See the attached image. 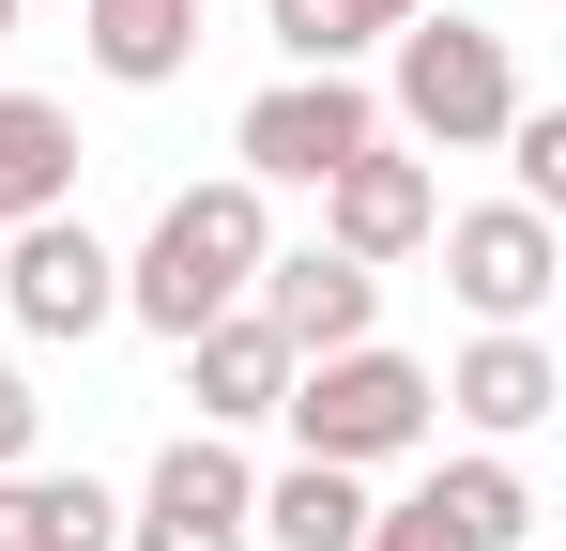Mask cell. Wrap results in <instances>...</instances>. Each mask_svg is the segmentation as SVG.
<instances>
[{"mask_svg": "<svg viewBox=\"0 0 566 551\" xmlns=\"http://www.w3.org/2000/svg\"><path fill=\"white\" fill-rule=\"evenodd\" d=\"M261 261H276V184H245V169L169 184L154 230L123 246V322H154V337L185 353L199 322H230V306L261 291Z\"/></svg>", "mask_w": 566, "mask_h": 551, "instance_id": "1", "label": "cell"}, {"mask_svg": "<svg viewBox=\"0 0 566 551\" xmlns=\"http://www.w3.org/2000/svg\"><path fill=\"white\" fill-rule=\"evenodd\" d=\"M521 123V46L460 15V0H429L413 31H382V138L398 154H490Z\"/></svg>", "mask_w": 566, "mask_h": 551, "instance_id": "2", "label": "cell"}, {"mask_svg": "<svg viewBox=\"0 0 566 551\" xmlns=\"http://www.w3.org/2000/svg\"><path fill=\"white\" fill-rule=\"evenodd\" d=\"M276 414H291V459H337V475H382V459H429V429H444L429 367L398 353V337H353V353H306Z\"/></svg>", "mask_w": 566, "mask_h": 551, "instance_id": "3", "label": "cell"}, {"mask_svg": "<svg viewBox=\"0 0 566 551\" xmlns=\"http://www.w3.org/2000/svg\"><path fill=\"white\" fill-rule=\"evenodd\" d=\"M0 322H15V337H46V353H77V337L123 322V246H107L77 199H62V215H31V230H0Z\"/></svg>", "mask_w": 566, "mask_h": 551, "instance_id": "4", "label": "cell"}, {"mask_svg": "<svg viewBox=\"0 0 566 551\" xmlns=\"http://www.w3.org/2000/svg\"><path fill=\"white\" fill-rule=\"evenodd\" d=\"M123 551H261V475L230 429H169L154 475L123 490Z\"/></svg>", "mask_w": 566, "mask_h": 551, "instance_id": "5", "label": "cell"}, {"mask_svg": "<svg viewBox=\"0 0 566 551\" xmlns=\"http://www.w3.org/2000/svg\"><path fill=\"white\" fill-rule=\"evenodd\" d=\"M368 138H382L368 77H276V92H245V123H230L245 184H322V169H353Z\"/></svg>", "mask_w": 566, "mask_h": 551, "instance_id": "6", "label": "cell"}, {"mask_svg": "<svg viewBox=\"0 0 566 551\" xmlns=\"http://www.w3.org/2000/svg\"><path fill=\"white\" fill-rule=\"evenodd\" d=\"M429 398L460 414L474 445H536V429L566 414V353L536 337V322H474L460 367H429Z\"/></svg>", "mask_w": 566, "mask_h": 551, "instance_id": "7", "label": "cell"}, {"mask_svg": "<svg viewBox=\"0 0 566 551\" xmlns=\"http://www.w3.org/2000/svg\"><path fill=\"white\" fill-rule=\"evenodd\" d=\"M306 199H322V246H337V261H368V276L413 261V246L444 230V169H429V154H398V138H368L353 169H322Z\"/></svg>", "mask_w": 566, "mask_h": 551, "instance_id": "8", "label": "cell"}, {"mask_svg": "<svg viewBox=\"0 0 566 551\" xmlns=\"http://www.w3.org/2000/svg\"><path fill=\"white\" fill-rule=\"evenodd\" d=\"M429 246H444V291H460L474 322H536V306L566 291V230L521 215V199H474V215H444Z\"/></svg>", "mask_w": 566, "mask_h": 551, "instance_id": "9", "label": "cell"}, {"mask_svg": "<svg viewBox=\"0 0 566 551\" xmlns=\"http://www.w3.org/2000/svg\"><path fill=\"white\" fill-rule=\"evenodd\" d=\"M245 306L291 337V367H306V353H353V337H382V276H368V261H337V246H276Z\"/></svg>", "mask_w": 566, "mask_h": 551, "instance_id": "10", "label": "cell"}, {"mask_svg": "<svg viewBox=\"0 0 566 551\" xmlns=\"http://www.w3.org/2000/svg\"><path fill=\"white\" fill-rule=\"evenodd\" d=\"M185 398H199V429H261V414L291 398V337L261 322V306L199 322V337H185Z\"/></svg>", "mask_w": 566, "mask_h": 551, "instance_id": "11", "label": "cell"}, {"mask_svg": "<svg viewBox=\"0 0 566 551\" xmlns=\"http://www.w3.org/2000/svg\"><path fill=\"white\" fill-rule=\"evenodd\" d=\"M0 551H123V490L15 459V475H0Z\"/></svg>", "mask_w": 566, "mask_h": 551, "instance_id": "12", "label": "cell"}, {"mask_svg": "<svg viewBox=\"0 0 566 551\" xmlns=\"http://www.w3.org/2000/svg\"><path fill=\"white\" fill-rule=\"evenodd\" d=\"M77 46L107 92H169L199 62V0H77Z\"/></svg>", "mask_w": 566, "mask_h": 551, "instance_id": "13", "label": "cell"}, {"mask_svg": "<svg viewBox=\"0 0 566 551\" xmlns=\"http://www.w3.org/2000/svg\"><path fill=\"white\" fill-rule=\"evenodd\" d=\"M77 199V107L62 92H0V230Z\"/></svg>", "mask_w": 566, "mask_h": 551, "instance_id": "14", "label": "cell"}, {"mask_svg": "<svg viewBox=\"0 0 566 551\" xmlns=\"http://www.w3.org/2000/svg\"><path fill=\"white\" fill-rule=\"evenodd\" d=\"M413 490L444 506V537H460V551H521V537H536V475H521L505 445H460V459H429Z\"/></svg>", "mask_w": 566, "mask_h": 551, "instance_id": "15", "label": "cell"}, {"mask_svg": "<svg viewBox=\"0 0 566 551\" xmlns=\"http://www.w3.org/2000/svg\"><path fill=\"white\" fill-rule=\"evenodd\" d=\"M429 0H261V31H276V62L291 77H353L382 31H413Z\"/></svg>", "mask_w": 566, "mask_h": 551, "instance_id": "16", "label": "cell"}, {"mask_svg": "<svg viewBox=\"0 0 566 551\" xmlns=\"http://www.w3.org/2000/svg\"><path fill=\"white\" fill-rule=\"evenodd\" d=\"M368 475H337V459H291V475H261V551H353L368 537Z\"/></svg>", "mask_w": 566, "mask_h": 551, "instance_id": "17", "label": "cell"}, {"mask_svg": "<svg viewBox=\"0 0 566 551\" xmlns=\"http://www.w3.org/2000/svg\"><path fill=\"white\" fill-rule=\"evenodd\" d=\"M490 154H505V199H521V215H566V107H536V92H521V123H505V138H490Z\"/></svg>", "mask_w": 566, "mask_h": 551, "instance_id": "18", "label": "cell"}, {"mask_svg": "<svg viewBox=\"0 0 566 551\" xmlns=\"http://www.w3.org/2000/svg\"><path fill=\"white\" fill-rule=\"evenodd\" d=\"M353 551H460V537H444L429 490H398V506H368V537H353Z\"/></svg>", "mask_w": 566, "mask_h": 551, "instance_id": "19", "label": "cell"}, {"mask_svg": "<svg viewBox=\"0 0 566 551\" xmlns=\"http://www.w3.org/2000/svg\"><path fill=\"white\" fill-rule=\"evenodd\" d=\"M31 445H46V383H31V367L0 353V475H15V459H31Z\"/></svg>", "mask_w": 566, "mask_h": 551, "instance_id": "20", "label": "cell"}, {"mask_svg": "<svg viewBox=\"0 0 566 551\" xmlns=\"http://www.w3.org/2000/svg\"><path fill=\"white\" fill-rule=\"evenodd\" d=\"M0 46H15V0H0Z\"/></svg>", "mask_w": 566, "mask_h": 551, "instance_id": "21", "label": "cell"}]
</instances>
